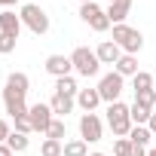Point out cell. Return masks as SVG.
Segmentation results:
<instances>
[{
	"mask_svg": "<svg viewBox=\"0 0 156 156\" xmlns=\"http://www.w3.org/2000/svg\"><path fill=\"white\" fill-rule=\"evenodd\" d=\"M83 3H92V0H80V6H83Z\"/></svg>",
	"mask_w": 156,
	"mask_h": 156,
	"instance_id": "cell-36",
	"label": "cell"
},
{
	"mask_svg": "<svg viewBox=\"0 0 156 156\" xmlns=\"http://www.w3.org/2000/svg\"><path fill=\"white\" fill-rule=\"evenodd\" d=\"M19 0H0V6H16Z\"/></svg>",
	"mask_w": 156,
	"mask_h": 156,
	"instance_id": "cell-33",
	"label": "cell"
},
{
	"mask_svg": "<svg viewBox=\"0 0 156 156\" xmlns=\"http://www.w3.org/2000/svg\"><path fill=\"white\" fill-rule=\"evenodd\" d=\"M89 156H107V153H89Z\"/></svg>",
	"mask_w": 156,
	"mask_h": 156,
	"instance_id": "cell-34",
	"label": "cell"
},
{
	"mask_svg": "<svg viewBox=\"0 0 156 156\" xmlns=\"http://www.w3.org/2000/svg\"><path fill=\"white\" fill-rule=\"evenodd\" d=\"M16 132L31 135V132H34V129H31V119H28V116H19V119H16Z\"/></svg>",
	"mask_w": 156,
	"mask_h": 156,
	"instance_id": "cell-29",
	"label": "cell"
},
{
	"mask_svg": "<svg viewBox=\"0 0 156 156\" xmlns=\"http://www.w3.org/2000/svg\"><path fill=\"white\" fill-rule=\"evenodd\" d=\"M150 116H153V110H147V107H141V104H132V122H135V126H147Z\"/></svg>",
	"mask_w": 156,
	"mask_h": 156,
	"instance_id": "cell-26",
	"label": "cell"
},
{
	"mask_svg": "<svg viewBox=\"0 0 156 156\" xmlns=\"http://www.w3.org/2000/svg\"><path fill=\"white\" fill-rule=\"evenodd\" d=\"M70 70H73L70 55H49L46 58V73H52L55 80H58V76H70Z\"/></svg>",
	"mask_w": 156,
	"mask_h": 156,
	"instance_id": "cell-10",
	"label": "cell"
},
{
	"mask_svg": "<svg viewBox=\"0 0 156 156\" xmlns=\"http://www.w3.org/2000/svg\"><path fill=\"white\" fill-rule=\"evenodd\" d=\"M25 98L28 95H22V92H16V89H9V86H3V107H6V113L12 116V119H19V116H28V104H25Z\"/></svg>",
	"mask_w": 156,
	"mask_h": 156,
	"instance_id": "cell-9",
	"label": "cell"
},
{
	"mask_svg": "<svg viewBox=\"0 0 156 156\" xmlns=\"http://www.w3.org/2000/svg\"><path fill=\"white\" fill-rule=\"evenodd\" d=\"M55 92H58V95H70V98H76L80 86H76L73 76H58V80H55Z\"/></svg>",
	"mask_w": 156,
	"mask_h": 156,
	"instance_id": "cell-19",
	"label": "cell"
},
{
	"mask_svg": "<svg viewBox=\"0 0 156 156\" xmlns=\"http://www.w3.org/2000/svg\"><path fill=\"white\" fill-rule=\"evenodd\" d=\"M95 55H98V61H101V64H116V61L122 58V49H119L113 40H104V43H98Z\"/></svg>",
	"mask_w": 156,
	"mask_h": 156,
	"instance_id": "cell-12",
	"label": "cell"
},
{
	"mask_svg": "<svg viewBox=\"0 0 156 156\" xmlns=\"http://www.w3.org/2000/svg\"><path fill=\"white\" fill-rule=\"evenodd\" d=\"M147 156H156V150H147Z\"/></svg>",
	"mask_w": 156,
	"mask_h": 156,
	"instance_id": "cell-35",
	"label": "cell"
},
{
	"mask_svg": "<svg viewBox=\"0 0 156 156\" xmlns=\"http://www.w3.org/2000/svg\"><path fill=\"white\" fill-rule=\"evenodd\" d=\"M61 156H89V144L83 138H73V141H64V153Z\"/></svg>",
	"mask_w": 156,
	"mask_h": 156,
	"instance_id": "cell-20",
	"label": "cell"
},
{
	"mask_svg": "<svg viewBox=\"0 0 156 156\" xmlns=\"http://www.w3.org/2000/svg\"><path fill=\"white\" fill-rule=\"evenodd\" d=\"M64 153V141H55V138H46L40 144V156H61Z\"/></svg>",
	"mask_w": 156,
	"mask_h": 156,
	"instance_id": "cell-23",
	"label": "cell"
},
{
	"mask_svg": "<svg viewBox=\"0 0 156 156\" xmlns=\"http://www.w3.org/2000/svg\"><path fill=\"white\" fill-rule=\"evenodd\" d=\"M107 126H110V132L116 135V138H129V132H132V107L129 104H122V101H113V104H107Z\"/></svg>",
	"mask_w": 156,
	"mask_h": 156,
	"instance_id": "cell-1",
	"label": "cell"
},
{
	"mask_svg": "<svg viewBox=\"0 0 156 156\" xmlns=\"http://www.w3.org/2000/svg\"><path fill=\"white\" fill-rule=\"evenodd\" d=\"M12 132H9V126H6V119H0V144H6V138H9Z\"/></svg>",
	"mask_w": 156,
	"mask_h": 156,
	"instance_id": "cell-30",
	"label": "cell"
},
{
	"mask_svg": "<svg viewBox=\"0 0 156 156\" xmlns=\"http://www.w3.org/2000/svg\"><path fill=\"white\" fill-rule=\"evenodd\" d=\"M0 156H16V153H12V150H9L6 144H0Z\"/></svg>",
	"mask_w": 156,
	"mask_h": 156,
	"instance_id": "cell-31",
	"label": "cell"
},
{
	"mask_svg": "<svg viewBox=\"0 0 156 156\" xmlns=\"http://www.w3.org/2000/svg\"><path fill=\"white\" fill-rule=\"evenodd\" d=\"M76 104H80L86 113H95V107L101 104V92H98V86H95V89H80V92H76Z\"/></svg>",
	"mask_w": 156,
	"mask_h": 156,
	"instance_id": "cell-14",
	"label": "cell"
},
{
	"mask_svg": "<svg viewBox=\"0 0 156 156\" xmlns=\"http://www.w3.org/2000/svg\"><path fill=\"white\" fill-rule=\"evenodd\" d=\"M0 34H6V37H16V40H19V34H22V19H19L16 12L3 9V12H0Z\"/></svg>",
	"mask_w": 156,
	"mask_h": 156,
	"instance_id": "cell-13",
	"label": "cell"
},
{
	"mask_svg": "<svg viewBox=\"0 0 156 156\" xmlns=\"http://www.w3.org/2000/svg\"><path fill=\"white\" fill-rule=\"evenodd\" d=\"M113 156H147V147H138L129 138H116L113 141Z\"/></svg>",
	"mask_w": 156,
	"mask_h": 156,
	"instance_id": "cell-16",
	"label": "cell"
},
{
	"mask_svg": "<svg viewBox=\"0 0 156 156\" xmlns=\"http://www.w3.org/2000/svg\"><path fill=\"white\" fill-rule=\"evenodd\" d=\"M135 104H141V107L153 110V107H156V92H153V89H144V92H135Z\"/></svg>",
	"mask_w": 156,
	"mask_h": 156,
	"instance_id": "cell-25",
	"label": "cell"
},
{
	"mask_svg": "<svg viewBox=\"0 0 156 156\" xmlns=\"http://www.w3.org/2000/svg\"><path fill=\"white\" fill-rule=\"evenodd\" d=\"M64 135H67V126H64V119H58V116H55V119H52V126H49V132H46V138L61 141Z\"/></svg>",
	"mask_w": 156,
	"mask_h": 156,
	"instance_id": "cell-27",
	"label": "cell"
},
{
	"mask_svg": "<svg viewBox=\"0 0 156 156\" xmlns=\"http://www.w3.org/2000/svg\"><path fill=\"white\" fill-rule=\"evenodd\" d=\"M70 61H73V70L80 76H98V70H101V61H98L95 49H89V46H76Z\"/></svg>",
	"mask_w": 156,
	"mask_h": 156,
	"instance_id": "cell-3",
	"label": "cell"
},
{
	"mask_svg": "<svg viewBox=\"0 0 156 156\" xmlns=\"http://www.w3.org/2000/svg\"><path fill=\"white\" fill-rule=\"evenodd\" d=\"M80 138L86 144H98L104 138V122H101L98 113H83L80 116Z\"/></svg>",
	"mask_w": 156,
	"mask_h": 156,
	"instance_id": "cell-6",
	"label": "cell"
},
{
	"mask_svg": "<svg viewBox=\"0 0 156 156\" xmlns=\"http://www.w3.org/2000/svg\"><path fill=\"white\" fill-rule=\"evenodd\" d=\"M122 83H126V76H119L116 70L104 73V76H101V83H98V92H101V101H107V104L119 101V95H122Z\"/></svg>",
	"mask_w": 156,
	"mask_h": 156,
	"instance_id": "cell-7",
	"label": "cell"
},
{
	"mask_svg": "<svg viewBox=\"0 0 156 156\" xmlns=\"http://www.w3.org/2000/svg\"><path fill=\"white\" fill-rule=\"evenodd\" d=\"M113 70H116L119 76H135V73H138V58H135V55H126V52H122V58H119V61L113 64Z\"/></svg>",
	"mask_w": 156,
	"mask_h": 156,
	"instance_id": "cell-17",
	"label": "cell"
},
{
	"mask_svg": "<svg viewBox=\"0 0 156 156\" xmlns=\"http://www.w3.org/2000/svg\"><path fill=\"white\" fill-rule=\"evenodd\" d=\"M80 19L95 31V34H104L110 28V19H107V9H101L98 3H83L80 6Z\"/></svg>",
	"mask_w": 156,
	"mask_h": 156,
	"instance_id": "cell-5",
	"label": "cell"
},
{
	"mask_svg": "<svg viewBox=\"0 0 156 156\" xmlns=\"http://www.w3.org/2000/svg\"><path fill=\"white\" fill-rule=\"evenodd\" d=\"M113 43L126 55H138L141 46H144V34L138 28H129V25H113Z\"/></svg>",
	"mask_w": 156,
	"mask_h": 156,
	"instance_id": "cell-2",
	"label": "cell"
},
{
	"mask_svg": "<svg viewBox=\"0 0 156 156\" xmlns=\"http://www.w3.org/2000/svg\"><path fill=\"white\" fill-rule=\"evenodd\" d=\"M28 144H31V141H28V135H22V132H12V135L6 138V147H9L12 153H25Z\"/></svg>",
	"mask_w": 156,
	"mask_h": 156,
	"instance_id": "cell-22",
	"label": "cell"
},
{
	"mask_svg": "<svg viewBox=\"0 0 156 156\" xmlns=\"http://www.w3.org/2000/svg\"><path fill=\"white\" fill-rule=\"evenodd\" d=\"M147 129H150V132H153V135H156V113H153V116H150V122H147Z\"/></svg>",
	"mask_w": 156,
	"mask_h": 156,
	"instance_id": "cell-32",
	"label": "cell"
},
{
	"mask_svg": "<svg viewBox=\"0 0 156 156\" xmlns=\"http://www.w3.org/2000/svg\"><path fill=\"white\" fill-rule=\"evenodd\" d=\"M73 104H76V98H70V95H52V101H49V107H52V113L58 116V119H64L70 110H73Z\"/></svg>",
	"mask_w": 156,
	"mask_h": 156,
	"instance_id": "cell-15",
	"label": "cell"
},
{
	"mask_svg": "<svg viewBox=\"0 0 156 156\" xmlns=\"http://www.w3.org/2000/svg\"><path fill=\"white\" fill-rule=\"evenodd\" d=\"M132 86H135V92L153 89V73H147V70H138V73L132 76Z\"/></svg>",
	"mask_w": 156,
	"mask_h": 156,
	"instance_id": "cell-24",
	"label": "cell"
},
{
	"mask_svg": "<svg viewBox=\"0 0 156 156\" xmlns=\"http://www.w3.org/2000/svg\"><path fill=\"white\" fill-rule=\"evenodd\" d=\"M6 86H9V89H16V92H22V95H28V89H31V80H28V73H22V70H12V73L6 76Z\"/></svg>",
	"mask_w": 156,
	"mask_h": 156,
	"instance_id": "cell-18",
	"label": "cell"
},
{
	"mask_svg": "<svg viewBox=\"0 0 156 156\" xmlns=\"http://www.w3.org/2000/svg\"><path fill=\"white\" fill-rule=\"evenodd\" d=\"M19 19H22V25H25L31 34H37V37L49 31V16H46V9H40L37 3H25L22 12H19Z\"/></svg>",
	"mask_w": 156,
	"mask_h": 156,
	"instance_id": "cell-4",
	"label": "cell"
},
{
	"mask_svg": "<svg viewBox=\"0 0 156 156\" xmlns=\"http://www.w3.org/2000/svg\"><path fill=\"white\" fill-rule=\"evenodd\" d=\"M132 3L135 0H113V3H107V19L110 25H126L129 12H132Z\"/></svg>",
	"mask_w": 156,
	"mask_h": 156,
	"instance_id": "cell-11",
	"label": "cell"
},
{
	"mask_svg": "<svg viewBox=\"0 0 156 156\" xmlns=\"http://www.w3.org/2000/svg\"><path fill=\"white\" fill-rule=\"evenodd\" d=\"M107 3H113V0H107Z\"/></svg>",
	"mask_w": 156,
	"mask_h": 156,
	"instance_id": "cell-37",
	"label": "cell"
},
{
	"mask_svg": "<svg viewBox=\"0 0 156 156\" xmlns=\"http://www.w3.org/2000/svg\"><path fill=\"white\" fill-rule=\"evenodd\" d=\"M28 119H31V129L34 132H49V126H52V119H55V113H52V107L49 104H43V101H37V104H31V110H28Z\"/></svg>",
	"mask_w": 156,
	"mask_h": 156,
	"instance_id": "cell-8",
	"label": "cell"
},
{
	"mask_svg": "<svg viewBox=\"0 0 156 156\" xmlns=\"http://www.w3.org/2000/svg\"><path fill=\"white\" fill-rule=\"evenodd\" d=\"M150 138H153V132H150L147 126H132V132H129V141L138 144V147H147Z\"/></svg>",
	"mask_w": 156,
	"mask_h": 156,
	"instance_id": "cell-21",
	"label": "cell"
},
{
	"mask_svg": "<svg viewBox=\"0 0 156 156\" xmlns=\"http://www.w3.org/2000/svg\"><path fill=\"white\" fill-rule=\"evenodd\" d=\"M16 37H6V34H0V55H9V52H16Z\"/></svg>",
	"mask_w": 156,
	"mask_h": 156,
	"instance_id": "cell-28",
	"label": "cell"
}]
</instances>
